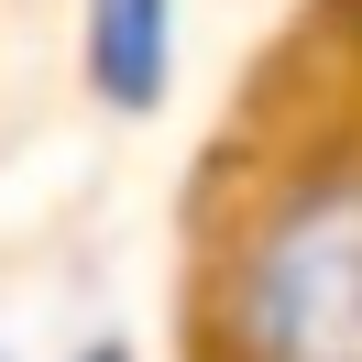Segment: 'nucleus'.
<instances>
[{"instance_id": "1", "label": "nucleus", "mask_w": 362, "mask_h": 362, "mask_svg": "<svg viewBox=\"0 0 362 362\" xmlns=\"http://www.w3.org/2000/svg\"><path fill=\"white\" fill-rule=\"evenodd\" d=\"M242 351L252 362H362V187L274 209L242 264Z\"/></svg>"}, {"instance_id": "2", "label": "nucleus", "mask_w": 362, "mask_h": 362, "mask_svg": "<svg viewBox=\"0 0 362 362\" xmlns=\"http://www.w3.org/2000/svg\"><path fill=\"white\" fill-rule=\"evenodd\" d=\"M88 55H99V88H110L121 110H143V99L165 88V0H99Z\"/></svg>"}, {"instance_id": "3", "label": "nucleus", "mask_w": 362, "mask_h": 362, "mask_svg": "<svg viewBox=\"0 0 362 362\" xmlns=\"http://www.w3.org/2000/svg\"><path fill=\"white\" fill-rule=\"evenodd\" d=\"M88 362H121V351H88Z\"/></svg>"}]
</instances>
